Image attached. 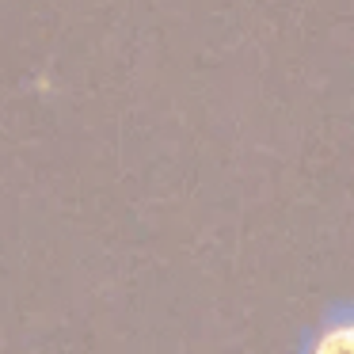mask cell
<instances>
[{
	"mask_svg": "<svg viewBox=\"0 0 354 354\" xmlns=\"http://www.w3.org/2000/svg\"><path fill=\"white\" fill-rule=\"evenodd\" d=\"M308 354H354V316L331 320L316 331Z\"/></svg>",
	"mask_w": 354,
	"mask_h": 354,
	"instance_id": "cell-1",
	"label": "cell"
}]
</instances>
